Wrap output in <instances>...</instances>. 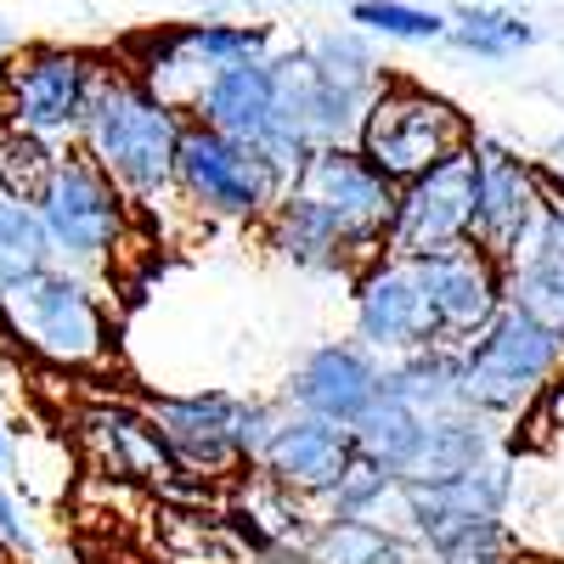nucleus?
Masks as SVG:
<instances>
[{
  "instance_id": "1",
  "label": "nucleus",
  "mask_w": 564,
  "mask_h": 564,
  "mask_svg": "<svg viewBox=\"0 0 564 564\" xmlns=\"http://www.w3.org/2000/svg\"><path fill=\"white\" fill-rule=\"evenodd\" d=\"M390 215H395V186L350 141H339V148H316L282 181V198L260 220V231L276 260L356 282L384 254Z\"/></svg>"
},
{
  "instance_id": "2",
  "label": "nucleus",
  "mask_w": 564,
  "mask_h": 564,
  "mask_svg": "<svg viewBox=\"0 0 564 564\" xmlns=\"http://www.w3.org/2000/svg\"><path fill=\"white\" fill-rule=\"evenodd\" d=\"M181 130H186V113L159 102L119 63L97 57V79H90V102L79 119V153L113 181V193L130 204V215L159 220L164 209H181L175 198Z\"/></svg>"
},
{
  "instance_id": "3",
  "label": "nucleus",
  "mask_w": 564,
  "mask_h": 564,
  "mask_svg": "<svg viewBox=\"0 0 564 564\" xmlns=\"http://www.w3.org/2000/svg\"><path fill=\"white\" fill-rule=\"evenodd\" d=\"M0 334L57 372H102L113 361V316L68 265H52L0 294Z\"/></svg>"
},
{
  "instance_id": "4",
  "label": "nucleus",
  "mask_w": 564,
  "mask_h": 564,
  "mask_svg": "<svg viewBox=\"0 0 564 564\" xmlns=\"http://www.w3.org/2000/svg\"><path fill=\"white\" fill-rule=\"evenodd\" d=\"M564 372V339L547 334L525 311L502 305L486 334L457 350V401L486 423L525 417Z\"/></svg>"
},
{
  "instance_id": "5",
  "label": "nucleus",
  "mask_w": 564,
  "mask_h": 564,
  "mask_svg": "<svg viewBox=\"0 0 564 564\" xmlns=\"http://www.w3.org/2000/svg\"><path fill=\"white\" fill-rule=\"evenodd\" d=\"M468 141H475V130H468V119L457 113V102L423 90L417 79L384 74V85L372 90V102H367V113L356 124L350 148L390 186H406L423 170H435L441 159L463 153Z\"/></svg>"
},
{
  "instance_id": "6",
  "label": "nucleus",
  "mask_w": 564,
  "mask_h": 564,
  "mask_svg": "<svg viewBox=\"0 0 564 564\" xmlns=\"http://www.w3.org/2000/svg\"><path fill=\"white\" fill-rule=\"evenodd\" d=\"M175 198L204 226H260L282 198V175L243 141L186 119L175 148Z\"/></svg>"
},
{
  "instance_id": "7",
  "label": "nucleus",
  "mask_w": 564,
  "mask_h": 564,
  "mask_svg": "<svg viewBox=\"0 0 564 564\" xmlns=\"http://www.w3.org/2000/svg\"><path fill=\"white\" fill-rule=\"evenodd\" d=\"M52 254L68 260V271H113L119 249L130 243V204L113 193V181L90 164L79 148L57 159L52 181L34 204Z\"/></svg>"
},
{
  "instance_id": "8",
  "label": "nucleus",
  "mask_w": 564,
  "mask_h": 564,
  "mask_svg": "<svg viewBox=\"0 0 564 564\" xmlns=\"http://www.w3.org/2000/svg\"><path fill=\"white\" fill-rule=\"evenodd\" d=\"M90 79H97V57L74 52V45H23L0 68V124L45 141V148L79 141Z\"/></svg>"
},
{
  "instance_id": "9",
  "label": "nucleus",
  "mask_w": 564,
  "mask_h": 564,
  "mask_svg": "<svg viewBox=\"0 0 564 564\" xmlns=\"http://www.w3.org/2000/svg\"><path fill=\"white\" fill-rule=\"evenodd\" d=\"M553 198L558 181L542 164L508 153L502 141H475V249H486L502 271L531 254Z\"/></svg>"
},
{
  "instance_id": "10",
  "label": "nucleus",
  "mask_w": 564,
  "mask_h": 564,
  "mask_svg": "<svg viewBox=\"0 0 564 564\" xmlns=\"http://www.w3.org/2000/svg\"><path fill=\"white\" fill-rule=\"evenodd\" d=\"M468 243H475V141L463 153L441 159L435 170H423L417 181L395 186L384 254L423 265L452 249H468Z\"/></svg>"
},
{
  "instance_id": "11",
  "label": "nucleus",
  "mask_w": 564,
  "mask_h": 564,
  "mask_svg": "<svg viewBox=\"0 0 564 564\" xmlns=\"http://www.w3.org/2000/svg\"><path fill=\"white\" fill-rule=\"evenodd\" d=\"M243 412H249V401L231 395V390L153 395V401H148V417H153L159 441L170 446L175 468H181L193 486L249 475V457H243Z\"/></svg>"
},
{
  "instance_id": "12",
  "label": "nucleus",
  "mask_w": 564,
  "mask_h": 564,
  "mask_svg": "<svg viewBox=\"0 0 564 564\" xmlns=\"http://www.w3.org/2000/svg\"><path fill=\"white\" fill-rule=\"evenodd\" d=\"M74 435H79V452H85V463H90V475H97V480L141 486V491H181V497H198L204 491V486H193L175 468V457L159 441L148 406L90 401L74 417Z\"/></svg>"
},
{
  "instance_id": "13",
  "label": "nucleus",
  "mask_w": 564,
  "mask_h": 564,
  "mask_svg": "<svg viewBox=\"0 0 564 564\" xmlns=\"http://www.w3.org/2000/svg\"><path fill=\"white\" fill-rule=\"evenodd\" d=\"M356 334H361V350L390 356V361L441 345L430 300H423V282H417V265L412 260L379 254L356 276Z\"/></svg>"
},
{
  "instance_id": "14",
  "label": "nucleus",
  "mask_w": 564,
  "mask_h": 564,
  "mask_svg": "<svg viewBox=\"0 0 564 564\" xmlns=\"http://www.w3.org/2000/svg\"><path fill=\"white\" fill-rule=\"evenodd\" d=\"M417 282H423V300H430V316H435V334L441 345L463 350L475 334L497 322V311L508 305V276L502 265L486 254V249H452L441 260H423L417 265Z\"/></svg>"
},
{
  "instance_id": "15",
  "label": "nucleus",
  "mask_w": 564,
  "mask_h": 564,
  "mask_svg": "<svg viewBox=\"0 0 564 564\" xmlns=\"http://www.w3.org/2000/svg\"><path fill=\"white\" fill-rule=\"evenodd\" d=\"M350 463H356L350 430L322 423V417H305V412H282L254 475H265L271 486H282L289 497H327Z\"/></svg>"
},
{
  "instance_id": "16",
  "label": "nucleus",
  "mask_w": 564,
  "mask_h": 564,
  "mask_svg": "<svg viewBox=\"0 0 564 564\" xmlns=\"http://www.w3.org/2000/svg\"><path fill=\"white\" fill-rule=\"evenodd\" d=\"M379 356L361 345H322L311 350L294 379H289V412L339 423V430H356L367 417V406L379 401Z\"/></svg>"
},
{
  "instance_id": "17",
  "label": "nucleus",
  "mask_w": 564,
  "mask_h": 564,
  "mask_svg": "<svg viewBox=\"0 0 564 564\" xmlns=\"http://www.w3.org/2000/svg\"><path fill=\"white\" fill-rule=\"evenodd\" d=\"M186 119H198V124H209V130H220L231 141H243V148H254L282 181H289V159H282V141H276V108H271V74H265V63L215 68Z\"/></svg>"
},
{
  "instance_id": "18",
  "label": "nucleus",
  "mask_w": 564,
  "mask_h": 564,
  "mask_svg": "<svg viewBox=\"0 0 564 564\" xmlns=\"http://www.w3.org/2000/svg\"><path fill=\"white\" fill-rule=\"evenodd\" d=\"M406 491V520L412 531L423 525H441V520H508V502H513V468L508 463H480L457 480L441 486H401Z\"/></svg>"
},
{
  "instance_id": "19",
  "label": "nucleus",
  "mask_w": 564,
  "mask_h": 564,
  "mask_svg": "<svg viewBox=\"0 0 564 564\" xmlns=\"http://www.w3.org/2000/svg\"><path fill=\"white\" fill-rule=\"evenodd\" d=\"M497 452V435L491 423L475 417V412H446V417H423L417 430V452L406 463L401 486H441V480H457L468 468L491 463Z\"/></svg>"
},
{
  "instance_id": "20",
  "label": "nucleus",
  "mask_w": 564,
  "mask_h": 564,
  "mask_svg": "<svg viewBox=\"0 0 564 564\" xmlns=\"http://www.w3.org/2000/svg\"><path fill=\"white\" fill-rule=\"evenodd\" d=\"M379 395L412 406L417 417L463 412V401H457V350L452 345H430V350H412L401 361H384L379 367Z\"/></svg>"
},
{
  "instance_id": "21",
  "label": "nucleus",
  "mask_w": 564,
  "mask_h": 564,
  "mask_svg": "<svg viewBox=\"0 0 564 564\" xmlns=\"http://www.w3.org/2000/svg\"><path fill=\"white\" fill-rule=\"evenodd\" d=\"M300 564H417V547L372 520H322L294 547Z\"/></svg>"
},
{
  "instance_id": "22",
  "label": "nucleus",
  "mask_w": 564,
  "mask_h": 564,
  "mask_svg": "<svg viewBox=\"0 0 564 564\" xmlns=\"http://www.w3.org/2000/svg\"><path fill=\"white\" fill-rule=\"evenodd\" d=\"M311 63H316V74L327 79V90H334L350 113H367L372 90L384 85V68H379V57L367 52L361 34H322L311 45Z\"/></svg>"
},
{
  "instance_id": "23",
  "label": "nucleus",
  "mask_w": 564,
  "mask_h": 564,
  "mask_svg": "<svg viewBox=\"0 0 564 564\" xmlns=\"http://www.w3.org/2000/svg\"><path fill=\"white\" fill-rule=\"evenodd\" d=\"M417 536L441 564H520V531L508 520H441Z\"/></svg>"
},
{
  "instance_id": "24",
  "label": "nucleus",
  "mask_w": 564,
  "mask_h": 564,
  "mask_svg": "<svg viewBox=\"0 0 564 564\" xmlns=\"http://www.w3.org/2000/svg\"><path fill=\"white\" fill-rule=\"evenodd\" d=\"M417 430H423V417H417L412 406L379 395V401L367 406V417L350 430V441H356V457L379 463L384 475L401 480V475H406V463H412V452H417Z\"/></svg>"
},
{
  "instance_id": "25",
  "label": "nucleus",
  "mask_w": 564,
  "mask_h": 564,
  "mask_svg": "<svg viewBox=\"0 0 564 564\" xmlns=\"http://www.w3.org/2000/svg\"><path fill=\"white\" fill-rule=\"evenodd\" d=\"M52 265H57V254H52V238H45L34 204L0 198V294L40 271H52Z\"/></svg>"
},
{
  "instance_id": "26",
  "label": "nucleus",
  "mask_w": 564,
  "mask_h": 564,
  "mask_svg": "<svg viewBox=\"0 0 564 564\" xmlns=\"http://www.w3.org/2000/svg\"><path fill=\"white\" fill-rule=\"evenodd\" d=\"M452 40H457V52H475V57H486V63H502V57L520 52V45H531L536 29H531L525 18H513V12H497V7H475V0H463Z\"/></svg>"
},
{
  "instance_id": "27",
  "label": "nucleus",
  "mask_w": 564,
  "mask_h": 564,
  "mask_svg": "<svg viewBox=\"0 0 564 564\" xmlns=\"http://www.w3.org/2000/svg\"><path fill=\"white\" fill-rule=\"evenodd\" d=\"M181 45L215 74L231 63H265L271 29L265 23H181Z\"/></svg>"
},
{
  "instance_id": "28",
  "label": "nucleus",
  "mask_w": 564,
  "mask_h": 564,
  "mask_svg": "<svg viewBox=\"0 0 564 564\" xmlns=\"http://www.w3.org/2000/svg\"><path fill=\"white\" fill-rule=\"evenodd\" d=\"M57 159H63L57 148H45V141L0 124V198L40 204V193H45V181H52Z\"/></svg>"
},
{
  "instance_id": "29",
  "label": "nucleus",
  "mask_w": 564,
  "mask_h": 564,
  "mask_svg": "<svg viewBox=\"0 0 564 564\" xmlns=\"http://www.w3.org/2000/svg\"><path fill=\"white\" fill-rule=\"evenodd\" d=\"M322 502H327V520H372V525H379L384 502H401V480L384 475L379 463L356 457L345 475H339V486L327 491Z\"/></svg>"
},
{
  "instance_id": "30",
  "label": "nucleus",
  "mask_w": 564,
  "mask_h": 564,
  "mask_svg": "<svg viewBox=\"0 0 564 564\" xmlns=\"http://www.w3.org/2000/svg\"><path fill=\"white\" fill-rule=\"evenodd\" d=\"M350 23H361L367 34H384V40H441L446 34V18L406 7V0H356Z\"/></svg>"
},
{
  "instance_id": "31",
  "label": "nucleus",
  "mask_w": 564,
  "mask_h": 564,
  "mask_svg": "<svg viewBox=\"0 0 564 564\" xmlns=\"http://www.w3.org/2000/svg\"><path fill=\"white\" fill-rule=\"evenodd\" d=\"M525 260H547V265H558V271H564V193L547 204L542 231H536V243H531V254H525Z\"/></svg>"
},
{
  "instance_id": "32",
  "label": "nucleus",
  "mask_w": 564,
  "mask_h": 564,
  "mask_svg": "<svg viewBox=\"0 0 564 564\" xmlns=\"http://www.w3.org/2000/svg\"><path fill=\"white\" fill-rule=\"evenodd\" d=\"M0 542H12V547L34 553V536H29V525H23V513H18V502H12L7 486H0Z\"/></svg>"
},
{
  "instance_id": "33",
  "label": "nucleus",
  "mask_w": 564,
  "mask_h": 564,
  "mask_svg": "<svg viewBox=\"0 0 564 564\" xmlns=\"http://www.w3.org/2000/svg\"><path fill=\"white\" fill-rule=\"evenodd\" d=\"M547 175H553V181H564V135L553 141V159H547Z\"/></svg>"
},
{
  "instance_id": "34",
  "label": "nucleus",
  "mask_w": 564,
  "mask_h": 564,
  "mask_svg": "<svg viewBox=\"0 0 564 564\" xmlns=\"http://www.w3.org/2000/svg\"><path fill=\"white\" fill-rule=\"evenodd\" d=\"M0 463H7V423H0Z\"/></svg>"
},
{
  "instance_id": "35",
  "label": "nucleus",
  "mask_w": 564,
  "mask_h": 564,
  "mask_svg": "<svg viewBox=\"0 0 564 564\" xmlns=\"http://www.w3.org/2000/svg\"><path fill=\"white\" fill-rule=\"evenodd\" d=\"M0 45H7V29H0Z\"/></svg>"
}]
</instances>
